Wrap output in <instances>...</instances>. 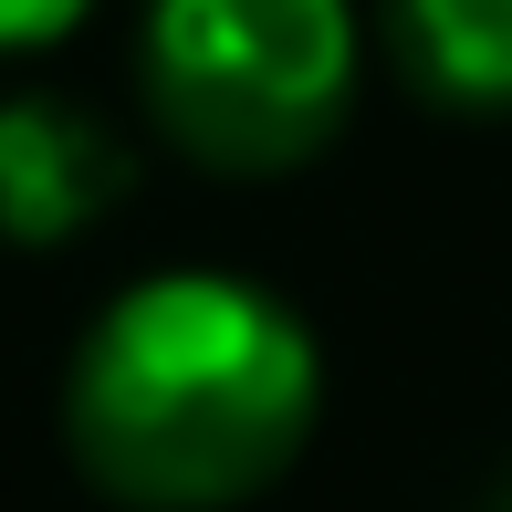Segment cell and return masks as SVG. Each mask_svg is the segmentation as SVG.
I'll use <instances>...</instances> for the list:
<instances>
[{
  "instance_id": "277c9868",
  "label": "cell",
  "mask_w": 512,
  "mask_h": 512,
  "mask_svg": "<svg viewBox=\"0 0 512 512\" xmlns=\"http://www.w3.org/2000/svg\"><path fill=\"white\" fill-rule=\"evenodd\" d=\"M387 53L429 105L512 115V0H387Z\"/></svg>"
},
{
  "instance_id": "3957f363",
  "label": "cell",
  "mask_w": 512,
  "mask_h": 512,
  "mask_svg": "<svg viewBox=\"0 0 512 512\" xmlns=\"http://www.w3.org/2000/svg\"><path fill=\"white\" fill-rule=\"evenodd\" d=\"M136 189V147L74 95H0V241L63 251Z\"/></svg>"
},
{
  "instance_id": "5b68a950",
  "label": "cell",
  "mask_w": 512,
  "mask_h": 512,
  "mask_svg": "<svg viewBox=\"0 0 512 512\" xmlns=\"http://www.w3.org/2000/svg\"><path fill=\"white\" fill-rule=\"evenodd\" d=\"M84 11H95V0H0V53H42V42H63Z\"/></svg>"
},
{
  "instance_id": "7a4b0ae2",
  "label": "cell",
  "mask_w": 512,
  "mask_h": 512,
  "mask_svg": "<svg viewBox=\"0 0 512 512\" xmlns=\"http://www.w3.org/2000/svg\"><path fill=\"white\" fill-rule=\"evenodd\" d=\"M366 21L356 0H147L136 84L178 157L220 178H283L356 115Z\"/></svg>"
},
{
  "instance_id": "6da1fadb",
  "label": "cell",
  "mask_w": 512,
  "mask_h": 512,
  "mask_svg": "<svg viewBox=\"0 0 512 512\" xmlns=\"http://www.w3.org/2000/svg\"><path fill=\"white\" fill-rule=\"evenodd\" d=\"M324 418L314 324L251 272H147L63 366V450L126 512H230L304 460Z\"/></svg>"
},
{
  "instance_id": "8992f818",
  "label": "cell",
  "mask_w": 512,
  "mask_h": 512,
  "mask_svg": "<svg viewBox=\"0 0 512 512\" xmlns=\"http://www.w3.org/2000/svg\"><path fill=\"white\" fill-rule=\"evenodd\" d=\"M492 512H512V471H502V492H492Z\"/></svg>"
}]
</instances>
